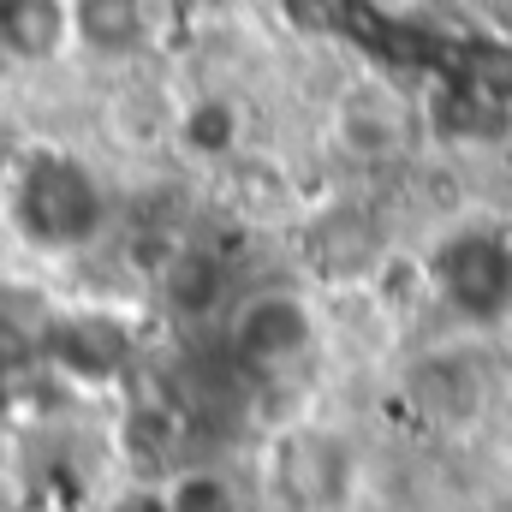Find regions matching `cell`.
<instances>
[{"mask_svg": "<svg viewBox=\"0 0 512 512\" xmlns=\"http://www.w3.org/2000/svg\"><path fill=\"white\" fill-rule=\"evenodd\" d=\"M161 0H72V54L102 72H137L161 42Z\"/></svg>", "mask_w": 512, "mask_h": 512, "instance_id": "obj_4", "label": "cell"}, {"mask_svg": "<svg viewBox=\"0 0 512 512\" xmlns=\"http://www.w3.org/2000/svg\"><path fill=\"white\" fill-rule=\"evenodd\" d=\"M316 512H340V507H316Z\"/></svg>", "mask_w": 512, "mask_h": 512, "instance_id": "obj_13", "label": "cell"}, {"mask_svg": "<svg viewBox=\"0 0 512 512\" xmlns=\"http://www.w3.org/2000/svg\"><path fill=\"white\" fill-rule=\"evenodd\" d=\"M328 137H334V149L352 155V161H393V155L411 149V108H405L387 84L358 78V84H346V90L334 96V108H328Z\"/></svg>", "mask_w": 512, "mask_h": 512, "instance_id": "obj_7", "label": "cell"}, {"mask_svg": "<svg viewBox=\"0 0 512 512\" xmlns=\"http://www.w3.org/2000/svg\"><path fill=\"white\" fill-rule=\"evenodd\" d=\"M155 501L161 512H245L239 477L215 459H185L167 477H155Z\"/></svg>", "mask_w": 512, "mask_h": 512, "instance_id": "obj_12", "label": "cell"}, {"mask_svg": "<svg viewBox=\"0 0 512 512\" xmlns=\"http://www.w3.org/2000/svg\"><path fill=\"white\" fill-rule=\"evenodd\" d=\"M0 215L18 245L48 256L90 251L108 227V185L96 167L60 143H24L12 173L0 179Z\"/></svg>", "mask_w": 512, "mask_h": 512, "instance_id": "obj_1", "label": "cell"}, {"mask_svg": "<svg viewBox=\"0 0 512 512\" xmlns=\"http://www.w3.org/2000/svg\"><path fill=\"white\" fill-rule=\"evenodd\" d=\"M405 393H411V405H417L429 423L465 429V423H477L483 405H489V370H483L477 352H465V346H435V352H423V358L405 370Z\"/></svg>", "mask_w": 512, "mask_h": 512, "instance_id": "obj_8", "label": "cell"}, {"mask_svg": "<svg viewBox=\"0 0 512 512\" xmlns=\"http://www.w3.org/2000/svg\"><path fill=\"white\" fill-rule=\"evenodd\" d=\"M173 108H179V96H167L161 84H149L137 72H120V90L102 108V137L120 155H167L173 149Z\"/></svg>", "mask_w": 512, "mask_h": 512, "instance_id": "obj_11", "label": "cell"}, {"mask_svg": "<svg viewBox=\"0 0 512 512\" xmlns=\"http://www.w3.org/2000/svg\"><path fill=\"white\" fill-rule=\"evenodd\" d=\"M155 298H161V310H167L173 322L209 328V322H221L227 304L239 298L233 262L215 251V245H203V239H179V245H167V256L155 262Z\"/></svg>", "mask_w": 512, "mask_h": 512, "instance_id": "obj_5", "label": "cell"}, {"mask_svg": "<svg viewBox=\"0 0 512 512\" xmlns=\"http://www.w3.org/2000/svg\"><path fill=\"white\" fill-rule=\"evenodd\" d=\"M72 60V0H0V72H54Z\"/></svg>", "mask_w": 512, "mask_h": 512, "instance_id": "obj_10", "label": "cell"}, {"mask_svg": "<svg viewBox=\"0 0 512 512\" xmlns=\"http://www.w3.org/2000/svg\"><path fill=\"white\" fill-rule=\"evenodd\" d=\"M423 280H429V298H441L477 328H495L512 310V245L495 227L459 221L423 256Z\"/></svg>", "mask_w": 512, "mask_h": 512, "instance_id": "obj_3", "label": "cell"}, {"mask_svg": "<svg viewBox=\"0 0 512 512\" xmlns=\"http://www.w3.org/2000/svg\"><path fill=\"white\" fill-rule=\"evenodd\" d=\"M251 114L239 90H191L173 108V155L197 167H233L245 155Z\"/></svg>", "mask_w": 512, "mask_h": 512, "instance_id": "obj_9", "label": "cell"}, {"mask_svg": "<svg viewBox=\"0 0 512 512\" xmlns=\"http://www.w3.org/2000/svg\"><path fill=\"white\" fill-rule=\"evenodd\" d=\"M304 251L316 262V274L328 286H364L387 256V239H382V221L376 209L352 203V197H334L328 209L310 215L304 227Z\"/></svg>", "mask_w": 512, "mask_h": 512, "instance_id": "obj_6", "label": "cell"}, {"mask_svg": "<svg viewBox=\"0 0 512 512\" xmlns=\"http://www.w3.org/2000/svg\"><path fill=\"white\" fill-rule=\"evenodd\" d=\"M322 346V304L298 286H251L221 316V352L239 376L280 382Z\"/></svg>", "mask_w": 512, "mask_h": 512, "instance_id": "obj_2", "label": "cell"}]
</instances>
